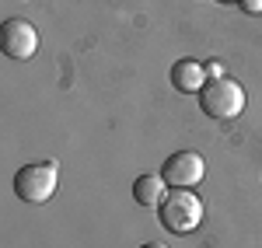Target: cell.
<instances>
[{"mask_svg":"<svg viewBox=\"0 0 262 248\" xmlns=\"http://www.w3.org/2000/svg\"><path fill=\"white\" fill-rule=\"evenodd\" d=\"M200 108L217 123H231L245 112V87L231 77L206 81V87L200 91Z\"/></svg>","mask_w":262,"mask_h":248,"instance_id":"obj_1","label":"cell"},{"mask_svg":"<svg viewBox=\"0 0 262 248\" xmlns=\"http://www.w3.org/2000/svg\"><path fill=\"white\" fill-rule=\"evenodd\" d=\"M60 186V165L56 161H39V165H25L14 175V196L28 207H39L46 199H53V192Z\"/></svg>","mask_w":262,"mask_h":248,"instance_id":"obj_2","label":"cell"},{"mask_svg":"<svg viewBox=\"0 0 262 248\" xmlns=\"http://www.w3.org/2000/svg\"><path fill=\"white\" fill-rule=\"evenodd\" d=\"M158 217H161V228L171 231V234H189L203 224V203L200 196H192L189 189H175L168 192L158 207Z\"/></svg>","mask_w":262,"mask_h":248,"instance_id":"obj_3","label":"cell"},{"mask_svg":"<svg viewBox=\"0 0 262 248\" xmlns=\"http://www.w3.org/2000/svg\"><path fill=\"white\" fill-rule=\"evenodd\" d=\"M203 175H206V165H203V154H196V150H179L161 165V178L175 189L200 186Z\"/></svg>","mask_w":262,"mask_h":248,"instance_id":"obj_4","label":"cell"},{"mask_svg":"<svg viewBox=\"0 0 262 248\" xmlns=\"http://www.w3.org/2000/svg\"><path fill=\"white\" fill-rule=\"evenodd\" d=\"M0 49H4L11 60H32L35 49H39V32H35V25L25 21V18L4 21V28H0Z\"/></svg>","mask_w":262,"mask_h":248,"instance_id":"obj_5","label":"cell"},{"mask_svg":"<svg viewBox=\"0 0 262 248\" xmlns=\"http://www.w3.org/2000/svg\"><path fill=\"white\" fill-rule=\"evenodd\" d=\"M171 87L175 91H182V95H200L203 87H206V66H203L200 60H179L175 66H171Z\"/></svg>","mask_w":262,"mask_h":248,"instance_id":"obj_6","label":"cell"},{"mask_svg":"<svg viewBox=\"0 0 262 248\" xmlns=\"http://www.w3.org/2000/svg\"><path fill=\"white\" fill-rule=\"evenodd\" d=\"M168 196V182L161 175H140L133 182V199L140 207H161V199Z\"/></svg>","mask_w":262,"mask_h":248,"instance_id":"obj_7","label":"cell"},{"mask_svg":"<svg viewBox=\"0 0 262 248\" xmlns=\"http://www.w3.org/2000/svg\"><path fill=\"white\" fill-rule=\"evenodd\" d=\"M245 14H262V0H238Z\"/></svg>","mask_w":262,"mask_h":248,"instance_id":"obj_8","label":"cell"},{"mask_svg":"<svg viewBox=\"0 0 262 248\" xmlns=\"http://www.w3.org/2000/svg\"><path fill=\"white\" fill-rule=\"evenodd\" d=\"M206 74H210V81H217V77H224V66L221 63H206Z\"/></svg>","mask_w":262,"mask_h":248,"instance_id":"obj_9","label":"cell"},{"mask_svg":"<svg viewBox=\"0 0 262 248\" xmlns=\"http://www.w3.org/2000/svg\"><path fill=\"white\" fill-rule=\"evenodd\" d=\"M140 248H168V245H161V241H147V245H140Z\"/></svg>","mask_w":262,"mask_h":248,"instance_id":"obj_10","label":"cell"},{"mask_svg":"<svg viewBox=\"0 0 262 248\" xmlns=\"http://www.w3.org/2000/svg\"><path fill=\"white\" fill-rule=\"evenodd\" d=\"M221 4H231V0H221Z\"/></svg>","mask_w":262,"mask_h":248,"instance_id":"obj_11","label":"cell"}]
</instances>
